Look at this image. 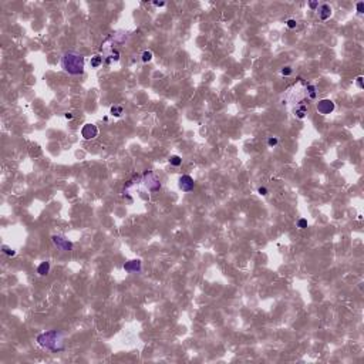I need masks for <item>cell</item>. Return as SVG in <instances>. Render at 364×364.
Here are the masks:
<instances>
[{
	"label": "cell",
	"mask_w": 364,
	"mask_h": 364,
	"mask_svg": "<svg viewBox=\"0 0 364 364\" xmlns=\"http://www.w3.org/2000/svg\"><path fill=\"white\" fill-rule=\"evenodd\" d=\"M90 64H91L92 68L100 67L101 64H102V57H101V56H94V57H91V61H90Z\"/></svg>",
	"instance_id": "cell-11"
},
{
	"label": "cell",
	"mask_w": 364,
	"mask_h": 364,
	"mask_svg": "<svg viewBox=\"0 0 364 364\" xmlns=\"http://www.w3.org/2000/svg\"><path fill=\"white\" fill-rule=\"evenodd\" d=\"M123 268H124L125 272L141 273V270H142V263H141V260H138V259H134V260H128V262H125Z\"/></svg>",
	"instance_id": "cell-6"
},
{
	"label": "cell",
	"mask_w": 364,
	"mask_h": 364,
	"mask_svg": "<svg viewBox=\"0 0 364 364\" xmlns=\"http://www.w3.org/2000/svg\"><path fill=\"white\" fill-rule=\"evenodd\" d=\"M334 108H336L334 102L331 100H327V98L320 100L317 102V111H319L321 115H327V114H330V113H333Z\"/></svg>",
	"instance_id": "cell-4"
},
{
	"label": "cell",
	"mask_w": 364,
	"mask_h": 364,
	"mask_svg": "<svg viewBox=\"0 0 364 364\" xmlns=\"http://www.w3.org/2000/svg\"><path fill=\"white\" fill-rule=\"evenodd\" d=\"M123 107L121 106H113L111 107V114L114 115V117H121L123 115Z\"/></svg>",
	"instance_id": "cell-13"
},
{
	"label": "cell",
	"mask_w": 364,
	"mask_h": 364,
	"mask_svg": "<svg viewBox=\"0 0 364 364\" xmlns=\"http://www.w3.org/2000/svg\"><path fill=\"white\" fill-rule=\"evenodd\" d=\"M307 90H309L310 98H314V97H316V87H314V85H307Z\"/></svg>",
	"instance_id": "cell-18"
},
{
	"label": "cell",
	"mask_w": 364,
	"mask_h": 364,
	"mask_svg": "<svg viewBox=\"0 0 364 364\" xmlns=\"http://www.w3.org/2000/svg\"><path fill=\"white\" fill-rule=\"evenodd\" d=\"M293 73V70H292V67H289V66H286V67H283L280 70V74L282 75H290Z\"/></svg>",
	"instance_id": "cell-16"
},
{
	"label": "cell",
	"mask_w": 364,
	"mask_h": 364,
	"mask_svg": "<svg viewBox=\"0 0 364 364\" xmlns=\"http://www.w3.org/2000/svg\"><path fill=\"white\" fill-rule=\"evenodd\" d=\"M51 242H53L54 246L58 250H63V252H70V250H73V246H74L73 242H70L64 236H60V235H53L51 236Z\"/></svg>",
	"instance_id": "cell-3"
},
{
	"label": "cell",
	"mask_w": 364,
	"mask_h": 364,
	"mask_svg": "<svg viewBox=\"0 0 364 364\" xmlns=\"http://www.w3.org/2000/svg\"><path fill=\"white\" fill-rule=\"evenodd\" d=\"M64 117H66L67 120H73V114H70V113H66V114H64Z\"/></svg>",
	"instance_id": "cell-26"
},
{
	"label": "cell",
	"mask_w": 364,
	"mask_h": 364,
	"mask_svg": "<svg viewBox=\"0 0 364 364\" xmlns=\"http://www.w3.org/2000/svg\"><path fill=\"white\" fill-rule=\"evenodd\" d=\"M37 343L39 346H41L46 350L50 351H63L64 350V344H63V334L57 330H50L46 333H41L37 336Z\"/></svg>",
	"instance_id": "cell-2"
},
{
	"label": "cell",
	"mask_w": 364,
	"mask_h": 364,
	"mask_svg": "<svg viewBox=\"0 0 364 364\" xmlns=\"http://www.w3.org/2000/svg\"><path fill=\"white\" fill-rule=\"evenodd\" d=\"M277 142H279V141H277L276 137H270V138L268 140V145H269V147H276Z\"/></svg>",
	"instance_id": "cell-19"
},
{
	"label": "cell",
	"mask_w": 364,
	"mask_h": 364,
	"mask_svg": "<svg viewBox=\"0 0 364 364\" xmlns=\"http://www.w3.org/2000/svg\"><path fill=\"white\" fill-rule=\"evenodd\" d=\"M317 12H319L320 20H327V19H330V16H331V7H330L329 5H326V3L319 6Z\"/></svg>",
	"instance_id": "cell-8"
},
{
	"label": "cell",
	"mask_w": 364,
	"mask_h": 364,
	"mask_svg": "<svg viewBox=\"0 0 364 364\" xmlns=\"http://www.w3.org/2000/svg\"><path fill=\"white\" fill-rule=\"evenodd\" d=\"M2 250H3V253L7 255V256H14V255H16V250L12 249V248H9L7 245H3V246H2Z\"/></svg>",
	"instance_id": "cell-15"
},
{
	"label": "cell",
	"mask_w": 364,
	"mask_h": 364,
	"mask_svg": "<svg viewBox=\"0 0 364 364\" xmlns=\"http://www.w3.org/2000/svg\"><path fill=\"white\" fill-rule=\"evenodd\" d=\"M355 7H357V13H359V14H363L364 13V3H363V2H359Z\"/></svg>",
	"instance_id": "cell-21"
},
{
	"label": "cell",
	"mask_w": 364,
	"mask_h": 364,
	"mask_svg": "<svg viewBox=\"0 0 364 364\" xmlns=\"http://www.w3.org/2000/svg\"><path fill=\"white\" fill-rule=\"evenodd\" d=\"M258 192L260 193V195H268V189L265 188V186H260V188L258 189Z\"/></svg>",
	"instance_id": "cell-23"
},
{
	"label": "cell",
	"mask_w": 364,
	"mask_h": 364,
	"mask_svg": "<svg viewBox=\"0 0 364 364\" xmlns=\"http://www.w3.org/2000/svg\"><path fill=\"white\" fill-rule=\"evenodd\" d=\"M286 24H287V27H289V29H296V26H297V22H296L294 19H289Z\"/></svg>",
	"instance_id": "cell-20"
},
{
	"label": "cell",
	"mask_w": 364,
	"mask_h": 364,
	"mask_svg": "<svg viewBox=\"0 0 364 364\" xmlns=\"http://www.w3.org/2000/svg\"><path fill=\"white\" fill-rule=\"evenodd\" d=\"M297 228H300V229H306L307 228V220L304 219V218H302V219L297 220Z\"/></svg>",
	"instance_id": "cell-17"
},
{
	"label": "cell",
	"mask_w": 364,
	"mask_h": 364,
	"mask_svg": "<svg viewBox=\"0 0 364 364\" xmlns=\"http://www.w3.org/2000/svg\"><path fill=\"white\" fill-rule=\"evenodd\" d=\"M169 164L174 165V167H179L181 164H182V158H181L179 155H171V157H169Z\"/></svg>",
	"instance_id": "cell-12"
},
{
	"label": "cell",
	"mask_w": 364,
	"mask_h": 364,
	"mask_svg": "<svg viewBox=\"0 0 364 364\" xmlns=\"http://www.w3.org/2000/svg\"><path fill=\"white\" fill-rule=\"evenodd\" d=\"M306 113H307V107L304 106V104H302V106H299L296 110H294V115L297 117V118H304L306 117Z\"/></svg>",
	"instance_id": "cell-10"
},
{
	"label": "cell",
	"mask_w": 364,
	"mask_h": 364,
	"mask_svg": "<svg viewBox=\"0 0 364 364\" xmlns=\"http://www.w3.org/2000/svg\"><path fill=\"white\" fill-rule=\"evenodd\" d=\"M61 68L70 75H80L84 73V56L78 51L68 50L61 56Z\"/></svg>",
	"instance_id": "cell-1"
},
{
	"label": "cell",
	"mask_w": 364,
	"mask_h": 364,
	"mask_svg": "<svg viewBox=\"0 0 364 364\" xmlns=\"http://www.w3.org/2000/svg\"><path fill=\"white\" fill-rule=\"evenodd\" d=\"M81 135H83L84 140H92L98 135V128L94 124H85L81 130Z\"/></svg>",
	"instance_id": "cell-5"
},
{
	"label": "cell",
	"mask_w": 364,
	"mask_h": 364,
	"mask_svg": "<svg viewBox=\"0 0 364 364\" xmlns=\"http://www.w3.org/2000/svg\"><path fill=\"white\" fill-rule=\"evenodd\" d=\"M309 7H310V9H317V7H319V3H317V2H310V3H309Z\"/></svg>",
	"instance_id": "cell-24"
},
{
	"label": "cell",
	"mask_w": 364,
	"mask_h": 364,
	"mask_svg": "<svg viewBox=\"0 0 364 364\" xmlns=\"http://www.w3.org/2000/svg\"><path fill=\"white\" fill-rule=\"evenodd\" d=\"M355 83H357V85H359V88H363V77L360 75V77H357V80H355Z\"/></svg>",
	"instance_id": "cell-22"
},
{
	"label": "cell",
	"mask_w": 364,
	"mask_h": 364,
	"mask_svg": "<svg viewBox=\"0 0 364 364\" xmlns=\"http://www.w3.org/2000/svg\"><path fill=\"white\" fill-rule=\"evenodd\" d=\"M154 6H157V7H162V6H165V2H154Z\"/></svg>",
	"instance_id": "cell-25"
},
{
	"label": "cell",
	"mask_w": 364,
	"mask_h": 364,
	"mask_svg": "<svg viewBox=\"0 0 364 364\" xmlns=\"http://www.w3.org/2000/svg\"><path fill=\"white\" fill-rule=\"evenodd\" d=\"M141 60L144 63H148L152 60V51H149V50H145L144 53H142V56H141Z\"/></svg>",
	"instance_id": "cell-14"
},
{
	"label": "cell",
	"mask_w": 364,
	"mask_h": 364,
	"mask_svg": "<svg viewBox=\"0 0 364 364\" xmlns=\"http://www.w3.org/2000/svg\"><path fill=\"white\" fill-rule=\"evenodd\" d=\"M179 189H182L184 192H191L193 189V186H195V182H193L192 176L189 175H182L179 178Z\"/></svg>",
	"instance_id": "cell-7"
},
{
	"label": "cell",
	"mask_w": 364,
	"mask_h": 364,
	"mask_svg": "<svg viewBox=\"0 0 364 364\" xmlns=\"http://www.w3.org/2000/svg\"><path fill=\"white\" fill-rule=\"evenodd\" d=\"M37 273L40 276H47L50 273V263L48 262H41L39 265V268H37Z\"/></svg>",
	"instance_id": "cell-9"
}]
</instances>
